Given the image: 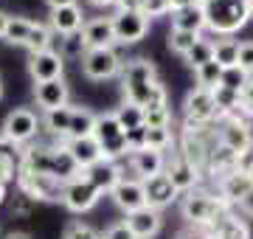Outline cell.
Wrapping results in <instances>:
<instances>
[{"label":"cell","instance_id":"26","mask_svg":"<svg viewBox=\"0 0 253 239\" xmlns=\"http://www.w3.org/2000/svg\"><path fill=\"white\" fill-rule=\"evenodd\" d=\"M71 116H73L71 104H68V107H59V110H48L45 119H42V127H45V132L54 141L65 144V141H68V129H71Z\"/></svg>","mask_w":253,"mask_h":239},{"label":"cell","instance_id":"44","mask_svg":"<svg viewBox=\"0 0 253 239\" xmlns=\"http://www.w3.org/2000/svg\"><path fill=\"white\" fill-rule=\"evenodd\" d=\"M126 149L129 152H138V149H146V124L144 127H135L126 132Z\"/></svg>","mask_w":253,"mask_h":239},{"label":"cell","instance_id":"42","mask_svg":"<svg viewBox=\"0 0 253 239\" xmlns=\"http://www.w3.org/2000/svg\"><path fill=\"white\" fill-rule=\"evenodd\" d=\"M239 113L245 119H253V74L248 76L245 87L239 90Z\"/></svg>","mask_w":253,"mask_h":239},{"label":"cell","instance_id":"28","mask_svg":"<svg viewBox=\"0 0 253 239\" xmlns=\"http://www.w3.org/2000/svg\"><path fill=\"white\" fill-rule=\"evenodd\" d=\"M208 237H211V239H251V231H248V225H245L239 217L228 214L217 228L208 231Z\"/></svg>","mask_w":253,"mask_h":239},{"label":"cell","instance_id":"41","mask_svg":"<svg viewBox=\"0 0 253 239\" xmlns=\"http://www.w3.org/2000/svg\"><path fill=\"white\" fill-rule=\"evenodd\" d=\"M20 155H23V147L14 144L11 138H6V135L0 132V160H9V163L20 166Z\"/></svg>","mask_w":253,"mask_h":239},{"label":"cell","instance_id":"22","mask_svg":"<svg viewBox=\"0 0 253 239\" xmlns=\"http://www.w3.org/2000/svg\"><path fill=\"white\" fill-rule=\"evenodd\" d=\"M84 177H87L101 194H110L118 183H121L124 175H121V166L118 163H113V160H99L96 166H90V169L84 172Z\"/></svg>","mask_w":253,"mask_h":239},{"label":"cell","instance_id":"8","mask_svg":"<svg viewBox=\"0 0 253 239\" xmlns=\"http://www.w3.org/2000/svg\"><path fill=\"white\" fill-rule=\"evenodd\" d=\"M183 116H186V124H191V127H206L211 121H217L219 110H217V104H214V93L203 90V87H194L186 96Z\"/></svg>","mask_w":253,"mask_h":239},{"label":"cell","instance_id":"10","mask_svg":"<svg viewBox=\"0 0 253 239\" xmlns=\"http://www.w3.org/2000/svg\"><path fill=\"white\" fill-rule=\"evenodd\" d=\"M17 186L28 200H62V183L51 175H28L17 169Z\"/></svg>","mask_w":253,"mask_h":239},{"label":"cell","instance_id":"1","mask_svg":"<svg viewBox=\"0 0 253 239\" xmlns=\"http://www.w3.org/2000/svg\"><path fill=\"white\" fill-rule=\"evenodd\" d=\"M121 84H124V99L129 104H138V107H163L169 104V96H166V87L158 79V71L149 59H132V62L124 65L121 71Z\"/></svg>","mask_w":253,"mask_h":239},{"label":"cell","instance_id":"5","mask_svg":"<svg viewBox=\"0 0 253 239\" xmlns=\"http://www.w3.org/2000/svg\"><path fill=\"white\" fill-rule=\"evenodd\" d=\"M219 121V144L222 147H228L231 152H236V155H242V152H248V149L253 147V127L248 124V119H245L242 113H234V116H222Z\"/></svg>","mask_w":253,"mask_h":239},{"label":"cell","instance_id":"59","mask_svg":"<svg viewBox=\"0 0 253 239\" xmlns=\"http://www.w3.org/2000/svg\"><path fill=\"white\" fill-rule=\"evenodd\" d=\"M251 180H253V169H251Z\"/></svg>","mask_w":253,"mask_h":239},{"label":"cell","instance_id":"43","mask_svg":"<svg viewBox=\"0 0 253 239\" xmlns=\"http://www.w3.org/2000/svg\"><path fill=\"white\" fill-rule=\"evenodd\" d=\"M146 17H163V14H172V0H144V6H141Z\"/></svg>","mask_w":253,"mask_h":239},{"label":"cell","instance_id":"40","mask_svg":"<svg viewBox=\"0 0 253 239\" xmlns=\"http://www.w3.org/2000/svg\"><path fill=\"white\" fill-rule=\"evenodd\" d=\"M62 239H101V234L96 228H90L87 222H71L65 228Z\"/></svg>","mask_w":253,"mask_h":239},{"label":"cell","instance_id":"11","mask_svg":"<svg viewBox=\"0 0 253 239\" xmlns=\"http://www.w3.org/2000/svg\"><path fill=\"white\" fill-rule=\"evenodd\" d=\"M113 28H116V40L124 45L141 42L149 31V17L144 11H116L113 17Z\"/></svg>","mask_w":253,"mask_h":239},{"label":"cell","instance_id":"7","mask_svg":"<svg viewBox=\"0 0 253 239\" xmlns=\"http://www.w3.org/2000/svg\"><path fill=\"white\" fill-rule=\"evenodd\" d=\"M40 127H42V121L37 119L34 110H28V107H14V110L6 116V121H3V135L11 138L14 144H20V147H26L28 141L37 138Z\"/></svg>","mask_w":253,"mask_h":239},{"label":"cell","instance_id":"14","mask_svg":"<svg viewBox=\"0 0 253 239\" xmlns=\"http://www.w3.org/2000/svg\"><path fill=\"white\" fill-rule=\"evenodd\" d=\"M110 197H113V202H116L124 214H132V211H138V208L146 205L144 183H141V180H132V177H121V183L110 192Z\"/></svg>","mask_w":253,"mask_h":239},{"label":"cell","instance_id":"34","mask_svg":"<svg viewBox=\"0 0 253 239\" xmlns=\"http://www.w3.org/2000/svg\"><path fill=\"white\" fill-rule=\"evenodd\" d=\"M222 71H225V68H219L214 59L206 62L203 68H197V71H194V76H197V87H203V90H214V87H219V82H222Z\"/></svg>","mask_w":253,"mask_h":239},{"label":"cell","instance_id":"15","mask_svg":"<svg viewBox=\"0 0 253 239\" xmlns=\"http://www.w3.org/2000/svg\"><path fill=\"white\" fill-rule=\"evenodd\" d=\"M141 183H144L146 205H149V208H155V211H161V208H166V205H172V202L177 200V194H180L172 186V180L166 177V172L149 177V180H141Z\"/></svg>","mask_w":253,"mask_h":239},{"label":"cell","instance_id":"29","mask_svg":"<svg viewBox=\"0 0 253 239\" xmlns=\"http://www.w3.org/2000/svg\"><path fill=\"white\" fill-rule=\"evenodd\" d=\"M54 31H51V26H42V23H34L31 26V31H28V40H26V45L31 54H40V51H48L51 48V42H54Z\"/></svg>","mask_w":253,"mask_h":239},{"label":"cell","instance_id":"49","mask_svg":"<svg viewBox=\"0 0 253 239\" xmlns=\"http://www.w3.org/2000/svg\"><path fill=\"white\" fill-rule=\"evenodd\" d=\"M174 239H211V237H208V231H203V228H186Z\"/></svg>","mask_w":253,"mask_h":239},{"label":"cell","instance_id":"30","mask_svg":"<svg viewBox=\"0 0 253 239\" xmlns=\"http://www.w3.org/2000/svg\"><path fill=\"white\" fill-rule=\"evenodd\" d=\"M214 62L219 68H234V65H239V42L236 40H228V37L214 42Z\"/></svg>","mask_w":253,"mask_h":239},{"label":"cell","instance_id":"25","mask_svg":"<svg viewBox=\"0 0 253 239\" xmlns=\"http://www.w3.org/2000/svg\"><path fill=\"white\" fill-rule=\"evenodd\" d=\"M251 189H253V180L248 175H239V172H231V175H225L219 180V197L228 200L231 205H239Z\"/></svg>","mask_w":253,"mask_h":239},{"label":"cell","instance_id":"50","mask_svg":"<svg viewBox=\"0 0 253 239\" xmlns=\"http://www.w3.org/2000/svg\"><path fill=\"white\" fill-rule=\"evenodd\" d=\"M239 208H242L245 214H248V217H253V189L248 194H245V200L239 202Z\"/></svg>","mask_w":253,"mask_h":239},{"label":"cell","instance_id":"9","mask_svg":"<svg viewBox=\"0 0 253 239\" xmlns=\"http://www.w3.org/2000/svg\"><path fill=\"white\" fill-rule=\"evenodd\" d=\"M99 200H101V192L84 175L62 186V205L68 208V211H73V214L90 211Z\"/></svg>","mask_w":253,"mask_h":239},{"label":"cell","instance_id":"6","mask_svg":"<svg viewBox=\"0 0 253 239\" xmlns=\"http://www.w3.org/2000/svg\"><path fill=\"white\" fill-rule=\"evenodd\" d=\"M121 71V59L113 48H93L82 54V74L93 82H104Z\"/></svg>","mask_w":253,"mask_h":239},{"label":"cell","instance_id":"36","mask_svg":"<svg viewBox=\"0 0 253 239\" xmlns=\"http://www.w3.org/2000/svg\"><path fill=\"white\" fill-rule=\"evenodd\" d=\"M197 40H200V34H191V31H174V28H172L166 42H169V48H172L174 54L186 56L191 48H194V42H197Z\"/></svg>","mask_w":253,"mask_h":239},{"label":"cell","instance_id":"18","mask_svg":"<svg viewBox=\"0 0 253 239\" xmlns=\"http://www.w3.org/2000/svg\"><path fill=\"white\" fill-rule=\"evenodd\" d=\"M163 172H166V177L172 180L174 189L183 192V194H189L191 189H197V183H200V172L180 155V152H177L172 160H166V169H163Z\"/></svg>","mask_w":253,"mask_h":239},{"label":"cell","instance_id":"45","mask_svg":"<svg viewBox=\"0 0 253 239\" xmlns=\"http://www.w3.org/2000/svg\"><path fill=\"white\" fill-rule=\"evenodd\" d=\"M84 51H87V48H84V42H82V34H68V37H65L62 56H79V59H82Z\"/></svg>","mask_w":253,"mask_h":239},{"label":"cell","instance_id":"32","mask_svg":"<svg viewBox=\"0 0 253 239\" xmlns=\"http://www.w3.org/2000/svg\"><path fill=\"white\" fill-rule=\"evenodd\" d=\"M214 104H217V110H219V119L222 116H234V113H239V93L236 90H228V87H214Z\"/></svg>","mask_w":253,"mask_h":239},{"label":"cell","instance_id":"56","mask_svg":"<svg viewBox=\"0 0 253 239\" xmlns=\"http://www.w3.org/2000/svg\"><path fill=\"white\" fill-rule=\"evenodd\" d=\"M3 200H6V186L0 183V205H3Z\"/></svg>","mask_w":253,"mask_h":239},{"label":"cell","instance_id":"38","mask_svg":"<svg viewBox=\"0 0 253 239\" xmlns=\"http://www.w3.org/2000/svg\"><path fill=\"white\" fill-rule=\"evenodd\" d=\"M172 127H161V129H149L146 127V149H158V152H163L166 147H172Z\"/></svg>","mask_w":253,"mask_h":239},{"label":"cell","instance_id":"52","mask_svg":"<svg viewBox=\"0 0 253 239\" xmlns=\"http://www.w3.org/2000/svg\"><path fill=\"white\" fill-rule=\"evenodd\" d=\"M45 3L51 6V11H54V9H62V6H73L76 0H45Z\"/></svg>","mask_w":253,"mask_h":239},{"label":"cell","instance_id":"4","mask_svg":"<svg viewBox=\"0 0 253 239\" xmlns=\"http://www.w3.org/2000/svg\"><path fill=\"white\" fill-rule=\"evenodd\" d=\"M93 138L99 141L104 160H113V163H116L118 158L129 155V149H126V132H124V127L118 124L116 113H101L99 119H96Z\"/></svg>","mask_w":253,"mask_h":239},{"label":"cell","instance_id":"54","mask_svg":"<svg viewBox=\"0 0 253 239\" xmlns=\"http://www.w3.org/2000/svg\"><path fill=\"white\" fill-rule=\"evenodd\" d=\"M93 6H99V9H107V6H116L118 0H90Z\"/></svg>","mask_w":253,"mask_h":239},{"label":"cell","instance_id":"57","mask_svg":"<svg viewBox=\"0 0 253 239\" xmlns=\"http://www.w3.org/2000/svg\"><path fill=\"white\" fill-rule=\"evenodd\" d=\"M248 3H251V17H253V0H248Z\"/></svg>","mask_w":253,"mask_h":239},{"label":"cell","instance_id":"39","mask_svg":"<svg viewBox=\"0 0 253 239\" xmlns=\"http://www.w3.org/2000/svg\"><path fill=\"white\" fill-rule=\"evenodd\" d=\"M248 71H242V68H239V65H234V68H225V71H222V87H228V90H242L245 87V82H248Z\"/></svg>","mask_w":253,"mask_h":239},{"label":"cell","instance_id":"55","mask_svg":"<svg viewBox=\"0 0 253 239\" xmlns=\"http://www.w3.org/2000/svg\"><path fill=\"white\" fill-rule=\"evenodd\" d=\"M6 239H31V237H28V234H9Z\"/></svg>","mask_w":253,"mask_h":239},{"label":"cell","instance_id":"53","mask_svg":"<svg viewBox=\"0 0 253 239\" xmlns=\"http://www.w3.org/2000/svg\"><path fill=\"white\" fill-rule=\"evenodd\" d=\"M6 26H9V14L0 11V40H3V34H6Z\"/></svg>","mask_w":253,"mask_h":239},{"label":"cell","instance_id":"48","mask_svg":"<svg viewBox=\"0 0 253 239\" xmlns=\"http://www.w3.org/2000/svg\"><path fill=\"white\" fill-rule=\"evenodd\" d=\"M11 180H17V163L0 160V183H3V186H9Z\"/></svg>","mask_w":253,"mask_h":239},{"label":"cell","instance_id":"31","mask_svg":"<svg viewBox=\"0 0 253 239\" xmlns=\"http://www.w3.org/2000/svg\"><path fill=\"white\" fill-rule=\"evenodd\" d=\"M31 26H34V23H31V20H26V17H9V26H6L3 40H6L9 45H26Z\"/></svg>","mask_w":253,"mask_h":239},{"label":"cell","instance_id":"13","mask_svg":"<svg viewBox=\"0 0 253 239\" xmlns=\"http://www.w3.org/2000/svg\"><path fill=\"white\" fill-rule=\"evenodd\" d=\"M82 42L87 51L93 48H113L118 42L116 28H113V17H93L82 26Z\"/></svg>","mask_w":253,"mask_h":239},{"label":"cell","instance_id":"37","mask_svg":"<svg viewBox=\"0 0 253 239\" xmlns=\"http://www.w3.org/2000/svg\"><path fill=\"white\" fill-rule=\"evenodd\" d=\"M144 124H146L149 129L172 127V110H169V104H163V107H149V110H144Z\"/></svg>","mask_w":253,"mask_h":239},{"label":"cell","instance_id":"47","mask_svg":"<svg viewBox=\"0 0 253 239\" xmlns=\"http://www.w3.org/2000/svg\"><path fill=\"white\" fill-rule=\"evenodd\" d=\"M101 237H104V239H135V237H132V231H129V225H126L124 220L116 222V225H110L107 234H101Z\"/></svg>","mask_w":253,"mask_h":239},{"label":"cell","instance_id":"12","mask_svg":"<svg viewBox=\"0 0 253 239\" xmlns=\"http://www.w3.org/2000/svg\"><path fill=\"white\" fill-rule=\"evenodd\" d=\"M28 74L34 82H51V79H62L65 74V56L56 54V51H40V54H31L28 59Z\"/></svg>","mask_w":253,"mask_h":239},{"label":"cell","instance_id":"35","mask_svg":"<svg viewBox=\"0 0 253 239\" xmlns=\"http://www.w3.org/2000/svg\"><path fill=\"white\" fill-rule=\"evenodd\" d=\"M183 59L189 62V68H194V71H197V68H203L206 62H211V59H214V42H208V40L200 37L197 42H194V48H191Z\"/></svg>","mask_w":253,"mask_h":239},{"label":"cell","instance_id":"19","mask_svg":"<svg viewBox=\"0 0 253 239\" xmlns=\"http://www.w3.org/2000/svg\"><path fill=\"white\" fill-rule=\"evenodd\" d=\"M48 26L54 34H79L82 26H84V11H82L79 3H73V6H62V9H54L51 11V17H48Z\"/></svg>","mask_w":253,"mask_h":239},{"label":"cell","instance_id":"33","mask_svg":"<svg viewBox=\"0 0 253 239\" xmlns=\"http://www.w3.org/2000/svg\"><path fill=\"white\" fill-rule=\"evenodd\" d=\"M116 119H118V124L124 127V132H129V129H135V127H144V107L124 101L116 110Z\"/></svg>","mask_w":253,"mask_h":239},{"label":"cell","instance_id":"58","mask_svg":"<svg viewBox=\"0 0 253 239\" xmlns=\"http://www.w3.org/2000/svg\"><path fill=\"white\" fill-rule=\"evenodd\" d=\"M0 99H3V82H0Z\"/></svg>","mask_w":253,"mask_h":239},{"label":"cell","instance_id":"60","mask_svg":"<svg viewBox=\"0 0 253 239\" xmlns=\"http://www.w3.org/2000/svg\"><path fill=\"white\" fill-rule=\"evenodd\" d=\"M101 239H104V237H101Z\"/></svg>","mask_w":253,"mask_h":239},{"label":"cell","instance_id":"23","mask_svg":"<svg viewBox=\"0 0 253 239\" xmlns=\"http://www.w3.org/2000/svg\"><path fill=\"white\" fill-rule=\"evenodd\" d=\"M84 172L79 169V163L71 158V152H68V147L65 144H59V147H54V163H51V177H54L56 183H71V180H76V177H82Z\"/></svg>","mask_w":253,"mask_h":239},{"label":"cell","instance_id":"21","mask_svg":"<svg viewBox=\"0 0 253 239\" xmlns=\"http://www.w3.org/2000/svg\"><path fill=\"white\" fill-rule=\"evenodd\" d=\"M65 147H68V152H71V158L79 163L82 172H87L90 166H96L99 160H104V155H101V147L99 141L93 138H76V141H65Z\"/></svg>","mask_w":253,"mask_h":239},{"label":"cell","instance_id":"16","mask_svg":"<svg viewBox=\"0 0 253 239\" xmlns=\"http://www.w3.org/2000/svg\"><path fill=\"white\" fill-rule=\"evenodd\" d=\"M124 222L129 225V231H132V237L135 239H155L158 234H161L163 217H161V211H155V208L144 205V208H138V211L126 214Z\"/></svg>","mask_w":253,"mask_h":239},{"label":"cell","instance_id":"51","mask_svg":"<svg viewBox=\"0 0 253 239\" xmlns=\"http://www.w3.org/2000/svg\"><path fill=\"white\" fill-rule=\"evenodd\" d=\"M206 0H172V9H180V6H203Z\"/></svg>","mask_w":253,"mask_h":239},{"label":"cell","instance_id":"2","mask_svg":"<svg viewBox=\"0 0 253 239\" xmlns=\"http://www.w3.org/2000/svg\"><path fill=\"white\" fill-rule=\"evenodd\" d=\"M231 202L222 200L219 194L203 192V189H191L186 197H183V217L191 222V228H203L211 231L217 228L219 222L231 214Z\"/></svg>","mask_w":253,"mask_h":239},{"label":"cell","instance_id":"3","mask_svg":"<svg viewBox=\"0 0 253 239\" xmlns=\"http://www.w3.org/2000/svg\"><path fill=\"white\" fill-rule=\"evenodd\" d=\"M206 28L219 37H231L251 20V3L248 0H206Z\"/></svg>","mask_w":253,"mask_h":239},{"label":"cell","instance_id":"20","mask_svg":"<svg viewBox=\"0 0 253 239\" xmlns=\"http://www.w3.org/2000/svg\"><path fill=\"white\" fill-rule=\"evenodd\" d=\"M126 158H129V169L141 175V180H149L166 169V158L158 149H138V152H129Z\"/></svg>","mask_w":253,"mask_h":239},{"label":"cell","instance_id":"24","mask_svg":"<svg viewBox=\"0 0 253 239\" xmlns=\"http://www.w3.org/2000/svg\"><path fill=\"white\" fill-rule=\"evenodd\" d=\"M172 28L174 31L203 34V28H206V11H203V6H180V9H172Z\"/></svg>","mask_w":253,"mask_h":239},{"label":"cell","instance_id":"27","mask_svg":"<svg viewBox=\"0 0 253 239\" xmlns=\"http://www.w3.org/2000/svg\"><path fill=\"white\" fill-rule=\"evenodd\" d=\"M96 113L87 110V107H73V116H71V129H68V141H76V138H90L93 129H96Z\"/></svg>","mask_w":253,"mask_h":239},{"label":"cell","instance_id":"17","mask_svg":"<svg viewBox=\"0 0 253 239\" xmlns=\"http://www.w3.org/2000/svg\"><path fill=\"white\" fill-rule=\"evenodd\" d=\"M68 82L65 79H51V82H37L34 84V101L42 107V110H59V107H68Z\"/></svg>","mask_w":253,"mask_h":239},{"label":"cell","instance_id":"46","mask_svg":"<svg viewBox=\"0 0 253 239\" xmlns=\"http://www.w3.org/2000/svg\"><path fill=\"white\" fill-rule=\"evenodd\" d=\"M239 68L253 74V40H245L239 42Z\"/></svg>","mask_w":253,"mask_h":239}]
</instances>
